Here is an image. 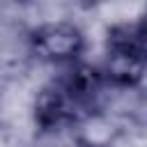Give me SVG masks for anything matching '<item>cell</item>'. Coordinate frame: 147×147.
Returning <instances> with one entry per match:
<instances>
[{"instance_id":"cell-1","label":"cell","mask_w":147,"mask_h":147,"mask_svg":"<svg viewBox=\"0 0 147 147\" xmlns=\"http://www.w3.org/2000/svg\"><path fill=\"white\" fill-rule=\"evenodd\" d=\"M106 83L101 69L87 64H67V71L44 85L34 99V122L44 131L62 129L85 119Z\"/></svg>"},{"instance_id":"cell-2","label":"cell","mask_w":147,"mask_h":147,"mask_svg":"<svg viewBox=\"0 0 147 147\" xmlns=\"http://www.w3.org/2000/svg\"><path fill=\"white\" fill-rule=\"evenodd\" d=\"M30 53L51 64H74L85 51V34L69 21H46L28 34Z\"/></svg>"},{"instance_id":"cell-3","label":"cell","mask_w":147,"mask_h":147,"mask_svg":"<svg viewBox=\"0 0 147 147\" xmlns=\"http://www.w3.org/2000/svg\"><path fill=\"white\" fill-rule=\"evenodd\" d=\"M147 71V55L138 48L131 30H115L106 44V57L101 74L106 83L117 87H133L142 80Z\"/></svg>"},{"instance_id":"cell-4","label":"cell","mask_w":147,"mask_h":147,"mask_svg":"<svg viewBox=\"0 0 147 147\" xmlns=\"http://www.w3.org/2000/svg\"><path fill=\"white\" fill-rule=\"evenodd\" d=\"M131 37H133V41L138 44V48L147 55V18H145L142 23H138L136 28H131Z\"/></svg>"},{"instance_id":"cell-5","label":"cell","mask_w":147,"mask_h":147,"mask_svg":"<svg viewBox=\"0 0 147 147\" xmlns=\"http://www.w3.org/2000/svg\"><path fill=\"white\" fill-rule=\"evenodd\" d=\"M85 7H101V5H106V2H110V0H80Z\"/></svg>"},{"instance_id":"cell-6","label":"cell","mask_w":147,"mask_h":147,"mask_svg":"<svg viewBox=\"0 0 147 147\" xmlns=\"http://www.w3.org/2000/svg\"><path fill=\"white\" fill-rule=\"evenodd\" d=\"M16 2H32V0H16Z\"/></svg>"}]
</instances>
